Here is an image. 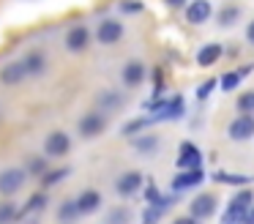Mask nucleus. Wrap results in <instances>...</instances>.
<instances>
[{
  "instance_id": "obj_6",
  "label": "nucleus",
  "mask_w": 254,
  "mask_h": 224,
  "mask_svg": "<svg viewBox=\"0 0 254 224\" xmlns=\"http://www.w3.org/2000/svg\"><path fill=\"white\" fill-rule=\"evenodd\" d=\"M210 14H213V5L208 0H191V3H186V22L189 25H202V22L210 19Z\"/></svg>"
},
{
  "instance_id": "obj_31",
  "label": "nucleus",
  "mask_w": 254,
  "mask_h": 224,
  "mask_svg": "<svg viewBox=\"0 0 254 224\" xmlns=\"http://www.w3.org/2000/svg\"><path fill=\"white\" fill-rule=\"evenodd\" d=\"M110 224H128V211L126 208H115L110 213Z\"/></svg>"
},
{
  "instance_id": "obj_28",
  "label": "nucleus",
  "mask_w": 254,
  "mask_h": 224,
  "mask_svg": "<svg viewBox=\"0 0 254 224\" xmlns=\"http://www.w3.org/2000/svg\"><path fill=\"white\" fill-rule=\"evenodd\" d=\"M47 169H50V164H47L44 158H39V156L28 161V172H33V175H44Z\"/></svg>"
},
{
  "instance_id": "obj_30",
  "label": "nucleus",
  "mask_w": 254,
  "mask_h": 224,
  "mask_svg": "<svg viewBox=\"0 0 254 224\" xmlns=\"http://www.w3.org/2000/svg\"><path fill=\"white\" fill-rule=\"evenodd\" d=\"M159 219H161V211H159V208H153V205L145 208V213H142V224H156Z\"/></svg>"
},
{
  "instance_id": "obj_18",
  "label": "nucleus",
  "mask_w": 254,
  "mask_h": 224,
  "mask_svg": "<svg viewBox=\"0 0 254 224\" xmlns=\"http://www.w3.org/2000/svg\"><path fill=\"white\" fill-rule=\"evenodd\" d=\"M216 183H224V186H243V183H254V178L249 175H235V172H216L213 175Z\"/></svg>"
},
{
  "instance_id": "obj_38",
  "label": "nucleus",
  "mask_w": 254,
  "mask_h": 224,
  "mask_svg": "<svg viewBox=\"0 0 254 224\" xmlns=\"http://www.w3.org/2000/svg\"><path fill=\"white\" fill-rule=\"evenodd\" d=\"M167 5H172V8H181V5H186L189 0H164Z\"/></svg>"
},
{
  "instance_id": "obj_36",
  "label": "nucleus",
  "mask_w": 254,
  "mask_h": 224,
  "mask_svg": "<svg viewBox=\"0 0 254 224\" xmlns=\"http://www.w3.org/2000/svg\"><path fill=\"white\" fill-rule=\"evenodd\" d=\"M241 224H254V205L246 211V216H243V222H241Z\"/></svg>"
},
{
  "instance_id": "obj_12",
  "label": "nucleus",
  "mask_w": 254,
  "mask_h": 224,
  "mask_svg": "<svg viewBox=\"0 0 254 224\" xmlns=\"http://www.w3.org/2000/svg\"><path fill=\"white\" fill-rule=\"evenodd\" d=\"M25 76H28V71H25L22 60H14V63L3 66V71H0V82H3V85H19Z\"/></svg>"
},
{
  "instance_id": "obj_5",
  "label": "nucleus",
  "mask_w": 254,
  "mask_h": 224,
  "mask_svg": "<svg viewBox=\"0 0 254 224\" xmlns=\"http://www.w3.org/2000/svg\"><path fill=\"white\" fill-rule=\"evenodd\" d=\"M175 164L181 167V172H183V169H202V167H199V164H202V153H199V148L194 145V142H183Z\"/></svg>"
},
{
  "instance_id": "obj_22",
  "label": "nucleus",
  "mask_w": 254,
  "mask_h": 224,
  "mask_svg": "<svg viewBox=\"0 0 254 224\" xmlns=\"http://www.w3.org/2000/svg\"><path fill=\"white\" fill-rule=\"evenodd\" d=\"M238 112L241 115H254V90L238 96Z\"/></svg>"
},
{
  "instance_id": "obj_32",
  "label": "nucleus",
  "mask_w": 254,
  "mask_h": 224,
  "mask_svg": "<svg viewBox=\"0 0 254 224\" xmlns=\"http://www.w3.org/2000/svg\"><path fill=\"white\" fill-rule=\"evenodd\" d=\"M99 104L101 107H121V96L118 93H101Z\"/></svg>"
},
{
  "instance_id": "obj_35",
  "label": "nucleus",
  "mask_w": 254,
  "mask_h": 224,
  "mask_svg": "<svg viewBox=\"0 0 254 224\" xmlns=\"http://www.w3.org/2000/svg\"><path fill=\"white\" fill-rule=\"evenodd\" d=\"M172 224H199L197 219H191V216H181V219H175Z\"/></svg>"
},
{
  "instance_id": "obj_1",
  "label": "nucleus",
  "mask_w": 254,
  "mask_h": 224,
  "mask_svg": "<svg viewBox=\"0 0 254 224\" xmlns=\"http://www.w3.org/2000/svg\"><path fill=\"white\" fill-rule=\"evenodd\" d=\"M252 205H254V191L241 189V191H238V194L230 200L224 216H221V224H241L243 216H246V211H249Z\"/></svg>"
},
{
  "instance_id": "obj_13",
  "label": "nucleus",
  "mask_w": 254,
  "mask_h": 224,
  "mask_svg": "<svg viewBox=\"0 0 254 224\" xmlns=\"http://www.w3.org/2000/svg\"><path fill=\"white\" fill-rule=\"evenodd\" d=\"M88 41H90V30H88V27H82V25L71 27L68 36H66V47L71 49V52H82V49L88 47Z\"/></svg>"
},
{
  "instance_id": "obj_26",
  "label": "nucleus",
  "mask_w": 254,
  "mask_h": 224,
  "mask_svg": "<svg viewBox=\"0 0 254 224\" xmlns=\"http://www.w3.org/2000/svg\"><path fill=\"white\" fill-rule=\"evenodd\" d=\"M58 216H61V222H71V219H77L79 216L77 202H63V208L58 211Z\"/></svg>"
},
{
  "instance_id": "obj_14",
  "label": "nucleus",
  "mask_w": 254,
  "mask_h": 224,
  "mask_svg": "<svg viewBox=\"0 0 254 224\" xmlns=\"http://www.w3.org/2000/svg\"><path fill=\"white\" fill-rule=\"evenodd\" d=\"M123 82H126L128 87H137L145 82V66L139 63V60H131V63L123 66Z\"/></svg>"
},
{
  "instance_id": "obj_16",
  "label": "nucleus",
  "mask_w": 254,
  "mask_h": 224,
  "mask_svg": "<svg viewBox=\"0 0 254 224\" xmlns=\"http://www.w3.org/2000/svg\"><path fill=\"white\" fill-rule=\"evenodd\" d=\"M224 55V49H221V44H205L202 49L197 52V63L202 66V69H208V66H213L216 60Z\"/></svg>"
},
{
  "instance_id": "obj_21",
  "label": "nucleus",
  "mask_w": 254,
  "mask_h": 224,
  "mask_svg": "<svg viewBox=\"0 0 254 224\" xmlns=\"http://www.w3.org/2000/svg\"><path fill=\"white\" fill-rule=\"evenodd\" d=\"M44 205H47V194H44V191H39V194H33V197L28 200V205H25L22 216H28V213H36V211H41Z\"/></svg>"
},
{
  "instance_id": "obj_2",
  "label": "nucleus",
  "mask_w": 254,
  "mask_h": 224,
  "mask_svg": "<svg viewBox=\"0 0 254 224\" xmlns=\"http://www.w3.org/2000/svg\"><path fill=\"white\" fill-rule=\"evenodd\" d=\"M25 180H28V172H25V169H19V167L3 169V172H0V194H6V197L17 194L25 186Z\"/></svg>"
},
{
  "instance_id": "obj_25",
  "label": "nucleus",
  "mask_w": 254,
  "mask_h": 224,
  "mask_svg": "<svg viewBox=\"0 0 254 224\" xmlns=\"http://www.w3.org/2000/svg\"><path fill=\"white\" fill-rule=\"evenodd\" d=\"M17 219V205L14 202H3L0 205V224H11Z\"/></svg>"
},
{
  "instance_id": "obj_15",
  "label": "nucleus",
  "mask_w": 254,
  "mask_h": 224,
  "mask_svg": "<svg viewBox=\"0 0 254 224\" xmlns=\"http://www.w3.org/2000/svg\"><path fill=\"white\" fill-rule=\"evenodd\" d=\"M74 202H77L79 213H93V211H99V205H101V194L93 191V189H88V191H82L79 200H74Z\"/></svg>"
},
{
  "instance_id": "obj_19",
  "label": "nucleus",
  "mask_w": 254,
  "mask_h": 224,
  "mask_svg": "<svg viewBox=\"0 0 254 224\" xmlns=\"http://www.w3.org/2000/svg\"><path fill=\"white\" fill-rule=\"evenodd\" d=\"M63 178H68V169L66 167H58V169H47L44 175H41V186L44 189H50V186H58Z\"/></svg>"
},
{
  "instance_id": "obj_17",
  "label": "nucleus",
  "mask_w": 254,
  "mask_h": 224,
  "mask_svg": "<svg viewBox=\"0 0 254 224\" xmlns=\"http://www.w3.org/2000/svg\"><path fill=\"white\" fill-rule=\"evenodd\" d=\"M22 63H25V71H28V76H39V74H44L47 60H44V55H41V52H28Z\"/></svg>"
},
{
  "instance_id": "obj_3",
  "label": "nucleus",
  "mask_w": 254,
  "mask_h": 224,
  "mask_svg": "<svg viewBox=\"0 0 254 224\" xmlns=\"http://www.w3.org/2000/svg\"><path fill=\"white\" fill-rule=\"evenodd\" d=\"M227 134L235 142L252 140L254 137V115H238V118H232V123L227 126Z\"/></svg>"
},
{
  "instance_id": "obj_27",
  "label": "nucleus",
  "mask_w": 254,
  "mask_h": 224,
  "mask_svg": "<svg viewBox=\"0 0 254 224\" xmlns=\"http://www.w3.org/2000/svg\"><path fill=\"white\" fill-rule=\"evenodd\" d=\"M148 123H153V120H150V118H139V120H131V123H126V126H123V134H126V137H131V134H137L139 129H145V126H148Z\"/></svg>"
},
{
  "instance_id": "obj_7",
  "label": "nucleus",
  "mask_w": 254,
  "mask_h": 224,
  "mask_svg": "<svg viewBox=\"0 0 254 224\" xmlns=\"http://www.w3.org/2000/svg\"><path fill=\"white\" fill-rule=\"evenodd\" d=\"M68 148H71V140H68V134H63V131H52L44 140V150H47V156H52V158L66 156Z\"/></svg>"
},
{
  "instance_id": "obj_37",
  "label": "nucleus",
  "mask_w": 254,
  "mask_h": 224,
  "mask_svg": "<svg viewBox=\"0 0 254 224\" xmlns=\"http://www.w3.org/2000/svg\"><path fill=\"white\" fill-rule=\"evenodd\" d=\"M246 38H249V44H254V22H249V27H246Z\"/></svg>"
},
{
  "instance_id": "obj_23",
  "label": "nucleus",
  "mask_w": 254,
  "mask_h": 224,
  "mask_svg": "<svg viewBox=\"0 0 254 224\" xmlns=\"http://www.w3.org/2000/svg\"><path fill=\"white\" fill-rule=\"evenodd\" d=\"M243 76H241V71H227L224 76H221V90L224 93H232L238 87V82H241Z\"/></svg>"
},
{
  "instance_id": "obj_9",
  "label": "nucleus",
  "mask_w": 254,
  "mask_h": 224,
  "mask_svg": "<svg viewBox=\"0 0 254 224\" xmlns=\"http://www.w3.org/2000/svg\"><path fill=\"white\" fill-rule=\"evenodd\" d=\"M107 129V118L101 112H90V115H85L82 120H79V134L82 137H99L101 131Z\"/></svg>"
},
{
  "instance_id": "obj_4",
  "label": "nucleus",
  "mask_w": 254,
  "mask_h": 224,
  "mask_svg": "<svg viewBox=\"0 0 254 224\" xmlns=\"http://www.w3.org/2000/svg\"><path fill=\"white\" fill-rule=\"evenodd\" d=\"M216 213V197L213 194H199L189 202V216L202 222V219H210Z\"/></svg>"
},
{
  "instance_id": "obj_11",
  "label": "nucleus",
  "mask_w": 254,
  "mask_h": 224,
  "mask_svg": "<svg viewBox=\"0 0 254 224\" xmlns=\"http://www.w3.org/2000/svg\"><path fill=\"white\" fill-rule=\"evenodd\" d=\"M139 186H142V175H139L137 169H131V172H123L121 178H118L115 189H118L121 197H131V194L139 191Z\"/></svg>"
},
{
  "instance_id": "obj_34",
  "label": "nucleus",
  "mask_w": 254,
  "mask_h": 224,
  "mask_svg": "<svg viewBox=\"0 0 254 224\" xmlns=\"http://www.w3.org/2000/svg\"><path fill=\"white\" fill-rule=\"evenodd\" d=\"M145 200H148V205H156V202L161 200V194H159V189H156L153 183H148V189H145Z\"/></svg>"
},
{
  "instance_id": "obj_24",
  "label": "nucleus",
  "mask_w": 254,
  "mask_h": 224,
  "mask_svg": "<svg viewBox=\"0 0 254 224\" xmlns=\"http://www.w3.org/2000/svg\"><path fill=\"white\" fill-rule=\"evenodd\" d=\"M238 16H241V8H235V5H227V8L219 14V25H221V27L235 25V22H238Z\"/></svg>"
},
{
  "instance_id": "obj_29",
  "label": "nucleus",
  "mask_w": 254,
  "mask_h": 224,
  "mask_svg": "<svg viewBox=\"0 0 254 224\" xmlns=\"http://www.w3.org/2000/svg\"><path fill=\"white\" fill-rule=\"evenodd\" d=\"M213 90H216V79H205L202 85L197 87V98H199V101H205V98H208Z\"/></svg>"
},
{
  "instance_id": "obj_10",
  "label": "nucleus",
  "mask_w": 254,
  "mask_h": 224,
  "mask_svg": "<svg viewBox=\"0 0 254 224\" xmlns=\"http://www.w3.org/2000/svg\"><path fill=\"white\" fill-rule=\"evenodd\" d=\"M96 38H99L101 44H115L123 38V25L118 19H104L99 25V30H96Z\"/></svg>"
},
{
  "instance_id": "obj_8",
  "label": "nucleus",
  "mask_w": 254,
  "mask_h": 224,
  "mask_svg": "<svg viewBox=\"0 0 254 224\" xmlns=\"http://www.w3.org/2000/svg\"><path fill=\"white\" fill-rule=\"evenodd\" d=\"M205 180V172L202 169H183V172H178L175 178H172V189L178 191H186V189H194V186H199Z\"/></svg>"
},
{
  "instance_id": "obj_20",
  "label": "nucleus",
  "mask_w": 254,
  "mask_h": 224,
  "mask_svg": "<svg viewBox=\"0 0 254 224\" xmlns=\"http://www.w3.org/2000/svg\"><path fill=\"white\" fill-rule=\"evenodd\" d=\"M134 148H137L139 153H153L156 148H159V140H156V137H150V134L134 137Z\"/></svg>"
},
{
  "instance_id": "obj_33",
  "label": "nucleus",
  "mask_w": 254,
  "mask_h": 224,
  "mask_svg": "<svg viewBox=\"0 0 254 224\" xmlns=\"http://www.w3.org/2000/svg\"><path fill=\"white\" fill-rule=\"evenodd\" d=\"M121 11L123 14H139V11H142V3H139V0H123Z\"/></svg>"
}]
</instances>
